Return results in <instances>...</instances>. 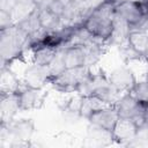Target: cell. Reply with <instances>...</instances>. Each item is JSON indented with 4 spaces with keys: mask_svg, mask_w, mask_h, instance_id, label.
I'll list each match as a JSON object with an SVG mask.
<instances>
[{
    "mask_svg": "<svg viewBox=\"0 0 148 148\" xmlns=\"http://www.w3.org/2000/svg\"><path fill=\"white\" fill-rule=\"evenodd\" d=\"M29 42V36L17 23L0 29L1 68H10L15 61H23Z\"/></svg>",
    "mask_w": 148,
    "mask_h": 148,
    "instance_id": "1",
    "label": "cell"
},
{
    "mask_svg": "<svg viewBox=\"0 0 148 148\" xmlns=\"http://www.w3.org/2000/svg\"><path fill=\"white\" fill-rule=\"evenodd\" d=\"M114 7L101 0L88 16L79 23V25L92 38L103 43H109L111 42L114 30Z\"/></svg>",
    "mask_w": 148,
    "mask_h": 148,
    "instance_id": "2",
    "label": "cell"
},
{
    "mask_svg": "<svg viewBox=\"0 0 148 148\" xmlns=\"http://www.w3.org/2000/svg\"><path fill=\"white\" fill-rule=\"evenodd\" d=\"M91 74L89 67H75L65 68L61 72L50 76L49 84L57 91L60 92H77L83 82Z\"/></svg>",
    "mask_w": 148,
    "mask_h": 148,
    "instance_id": "3",
    "label": "cell"
},
{
    "mask_svg": "<svg viewBox=\"0 0 148 148\" xmlns=\"http://www.w3.org/2000/svg\"><path fill=\"white\" fill-rule=\"evenodd\" d=\"M1 138H10L13 140L12 147L29 146V140L35 132V124L32 119H13L9 123L0 124Z\"/></svg>",
    "mask_w": 148,
    "mask_h": 148,
    "instance_id": "4",
    "label": "cell"
},
{
    "mask_svg": "<svg viewBox=\"0 0 148 148\" xmlns=\"http://www.w3.org/2000/svg\"><path fill=\"white\" fill-rule=\"evenodd\" d=\"M119 118H120V116H119V112H118L116 105L109 104V105H104V106L95 110L86 119L92 127L102 130L111 135Z\"/></svg>",
    "mask_w": 148,
    "mask_h": 148,
    "instance_id": "5",
    "label": "cell"
},
{
    "mask_svg": "<svg viewBox=\"0 0 148 148\" xmlns=\"http://www.w3.org/2000/svg\"><path fill=\"white\" fill-rule=\"evenodd\" d=\"M16 95L18 99L20 111H31L40 109L43 106L47 92H45L43 88L31 87L24 84L21 81V84L16 89Z\"/></svg>",
    "mask_w": 148,
    "mask_h": 148,
    "instance_id": "6",
    "label": "cell"
},
{
    "mask_svg": "<svg viewBox=\"0 0 148 148\" xmlns=\"http://www.w3.org/2000/svg\"><path fill=\"white\" fill-rule=\"evenodd\" d=\"M114 14L127 24L130 30L140 29L147 21L136 0H121L114 7Z\"/></svg>",
    "mask_w": 148,
    "mask_h": 148,
    "instance_id": "7",
    "label": "cell"
},
{
    "mask_svg": "<svg viewBox=\"0 0 148 148\" xmlns=\"http://www.w3.org/2000/svg\"><path fill=\"white\" fill-rule=\"evenodd\" d=\"M139 134V127L131 118L120 117L113 132L111 133V141L119 145H128L136 140Z\"/></svg>",
    "mask_w": 148,
    "mask_h": 148,
    "instance_id": "8",
    "label": "cell"
},
{
    "mask_svg": "<svg viewBox=\"0 0 148 148\" xmlns=\"http://www.w3.org/2000/svg\"><path fill=\"white\" fill-rule=\"evenodd\" d=\"M108 76L111 86L120 94L131 92L138 82L134 73L127 67H119L111 72Z\"/></svg>",
    "mask_w": 148,
    "mask_h": 148,
    "instance_id": "9",
    "label": "cell"
},
{
    "mask_svg": "<svg viewBox=\"0 0 148 148\" xmlns=\"http://www.w3.org/2000/svg\"><path fill=\"white\" fill-rule=\"evenodd\" d=\"M51 75L52 74L49 66H40L32 62L25 68L23 73L22 82L31 87L43 88L45 84H49V80Z\"/></svg>",
    "mask_w": 148,
    "mask_h": 148,
    "instance_id": "10",
    "label": "cell"
},
{
    "mask_svg": "<svg viewBox=\"0 0 148 148\" xmlns=\"http://www.w3.org/2000/svg\"><path fill=\"white\" fill-rule=\"evenodd\" d=\"M17 112H20V106L16 90L0 91V124L9 123Z\"/></svg>",
    "mask_w": 148,
    "mask_h": 148,
    "instance_id": "11",
    "label": "cell"
},
{
    "mask_svg": "<svg viewBox=\"0 0 148 148\" xmlns=\"http://www.w3.org/2000/svg\"><path fill=\"white\" fill-rule=\"evenodd\" d=\"M60 51L65 68L86 66V46L83 44H72L62 47Z\"/></svg>",
    "mask_w": 148,
    "mask_h": 148,
    "instance_id": "12",
    "label": "cell"
},
{
    "mask_svg": "<svg viewBox=\"0 0 148 148\" xmlns=\"http://www.w3.org/2000/svg\"><path fill=\"white\" fill-rule=\"evenodd\" d=\"M126 44L139 57V59L148 61V31L142 29L131 30L127 35Z\"/></svg>",
    "mask_w": 148,
    "mask_h": 148,
    "instance_id": "13",
    "label": "cell"
},
{
    "mask_svg": "<svg viewBox=\"0 0 148 148\" xmlns=\"http://www.w3.org/2000/svg\"><path fill=\"white\" fill-rule=\"evenodd\" d=\"M75 2H76V0H44V1H42V3L52 14H54L56 16H58L61 20L62 25L67 21Z\"/></svg>",
    "mask_w": 148,
    "mask_h": 148,
    "instance_id": "14",
    "label": "cell"
},
{
    "mask_svg": "<svg viewBox=\"0 0 148 148\" xmlns=\"http://www.w3.org/2000/svg\"><path fill=\"white\" fill-rule=\"evenodd\" d=\"M38 18H39L40 27H42L43 31H45V32L58 30L61 27H64L61 20L58 16H56L54 14H52L42 3V1H39V6H38Z\"/></svg>",
    "mask_w": 148,
    "mask_h": 148,
    "instance_id": "15",
    "label": "cell"
},
{
    "mask_svg": "<svg viewBox=\"0 0 148 148\" xmlns=\"http://www.w3.org/2000/svg\"><path fill=\"white\" fill-rule=\"evenodd\" d=\"M58 49L51 46H38L31 50L32 62L40 66H50L58 53Z\"/></svg>",
    "mask_w": 148,
    "mask_h": 148,
    "instance_id": "16",
    "label": "cell"
},
{
    "mask_svg": "<svg viewBox=\"0 0 148 148\" xmlns=\"http://www.w3.org/2000/svg\"><path fill=\"white\" fill-rule=\"evenodd\" d=\"M104 105H109V104H105L96 96H81L80 108H79L80 117H83L86 119L91 112H94L95 110H97Z\"/></svg>",
    "mask_w": 148,
    "mask_h": 148,
    "instance_id": "17",
    "label": "cell"
},
{
    "mask_svg": "<svg viewBox=\"0 0 148 148\" xmlns=\"http://www.w3.org/2000/svg\"><path fill=\"white\" fill-rule=\"evenodd\" d=\"M131 94L139 101L148 102V81H141L136 82L134 88L132 89Z\"/></svg>",
    "mask_w": 148,
    "mask_h": 148,
    "instance_id": "18",
    "label": "cell"
},
{
    "mask_svg": "<svg viewBox=\"0 0 148 148\" xmlns=\"http://www.w3.org/2000/svg\"><path fill=\"white\" fill-rule=\"evenodd\" d=\"M15 5H16V0H0V12L12 15L14 18Z\"/></svg>",
    "mask_w": 148,
    "mask_h": 148,
    "instance_id": "19",
    "label": "cell"
},
{
    "mask_svg": "<svg viewBox=\"0 0 148 148\" xmlns=\"http://www.w3.org/2000/svg\"><path fill=\"white\" fill-rule=\"evenodd\" d=\"M102 1H104L105 3H108V5H111V6H113V7H116L121 0H102Z\"/></svg>",
    "mask_w": 148,
    "mask_h": 148,
    "instance_id": "20",
    "label": "cell"
}]
</instances>
